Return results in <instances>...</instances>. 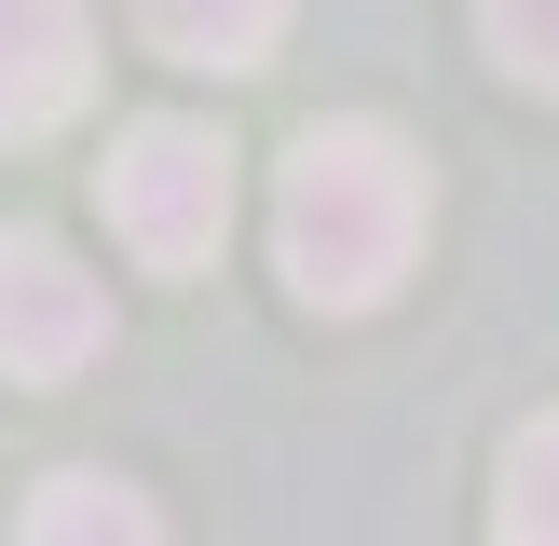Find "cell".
<instances>
[{"instance_id":"cell-1","label":"cell","mask_w":559,"mask_h":546,"mask_svg":"<svg viewBox=\"0 0 559 546\" xmlns=\"http://www.w3.org/2000/svg\"><path fill=\"white\" fill-rule=\"evenodd\" d=\"M273 260L314 314H382L424 260V164L396 123H314L273 191Z\"/></svg>"},{"instance_id":"cell-6","label":"cell","mask_w":559,"mask_h":546,"mask_svg":"<svg viewBox=\"0 0 559 546\" xmlns=\"http://www.w3.org/2000/svg\"><path fill=\"white\" fill-rule=\"evenodd\" d=\"M27 533H41V546H82V533H151V506H136V491L123 478H41V506H27Z\"/></svg>"},{"instance_id":"cell-5","label":"cell","mask_w":559,"mask_h":546,"mask_svg":"<svg viewBox=\"0 0 559 546\" xmlns=\"http://www.w3.org/2000/svg\"><path fill=\"white\" fill-rule=\"evenodd\" d=\"M136 27H151V55H178V69H260V55L287 41V0H136Z\"/></svg>"},{"instance_id":"cell-3","label":"cell","mask_w":559,"mask_h":546,"mask_svg":"<svg viewBox=\"0 0 559 546\" xmlns=\"http://www.w3.org/2000/svg\"><path fill=\"white\" fill-rule=\"evenodd\" d=\"M109 355V287L41 233H0V369L14 382H69Z\"/></svg>"},{"instance_id":"cell-2","label":"cell","mask_w":559,"mask_h":546,"mask_svg":"<svg viewBox=\"0 0 559 546\" xmlns=\"http://www.w3.org/2000/svg\"><path fill=\"white\" fill-rule=\"evenodd\" d=\"M96 191H109V233L151 273H205L233 246V151L205 123H123V151H109Z\"/></svg>"},{"instance_id":"cell-8","label":"cell","mask_w":559,"mask_h":546,"mask_svg":"<svg viewBox=\"0 0 559 546\" xmlns=\"http://www.w3.org/2000/svg\"><path fill=\"white\" fill-rule=\"evenodd\" d=\"M478 27H491V55H506L519 82L559 96V0H478Z\"/></svg>"},{"instance_id":"cell-7","label":"cell","mask_w":559,"mask_h":546,"mask_svg":"<svg viewBox=\"0 0 559 546\" xmlns=\"http://www.w3.org/2000/svg\"><path fill=\"white\" fill-rule=\"evenodd\" d=\"M491 519H506L519 546H533V533H559V410L506 437V491H491Z\"/></svg>"},{"instance_id":"cell-4","label":"cell","mask_w":559,"mask_h":546,"mask_svg":"<svg viewBox=\"0 0 559 546\" xmlns=\"http://www.w3.org/2000/svg\"><path fill=\"white\" fill-rule=\"evenodd\" d=\"M82 96H96L82 0H0V136H55Z\"/></svg>"}]
</instances>
